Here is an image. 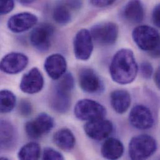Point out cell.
Returning a JSON list of instances; mask_svg holds the SVG:
<instances>
[{"label": "cell", "instance_id": "cell-1", "mask_svg": "<svg viewBox=\"0 0 160 160\" xmlns=\"http://www.w3.org/2000/svg\"><path fill=\"white\" fill-rule=\"evenodd\" d=\"M138 68L133 52L130 49H122L114 55L110 66V74L113 80L126 85L133 82Z\"/></svg>", "mask_w": 160, "mask_h": 160}, {"label": "cell", "instance_id": "cell-2", "mask_svg": "<svg viewBox=\"0 0 160 160\" xmlns=\"http://www.w3.org/2000/svg\"><path fill=\"white\" fill-rule=\"evenodd\" d=\"M157 150L155 139L148 135L133 137L128 146L129 156L132 160H145L152 156Z\"/></svg>", "mask_w": 160, "mask_h": 160}, {"label": "cell", "instance_id": "cell-3", "mask_svg": "<svg viewBox=\"0 0 160 160\" xmlns=\"http://www.w3.org/2000/svg\"><path fill=\"white\" fill-rule=\"evenodd\" d=\"M132 38L142 51L151 52L160 48L159 32L152 26L142 25L136 27L132 32Z\"/></svg>", "mask_w": 160, "mask_h": 160}, {"label": "cell", "instance_id": "cell-4", "mask_svg": "<svg viewBox=\"0 0 160 160\" xmlns=\"http://www.w3.org/2000/svg\"><path fill=\"white\" fill-rule=\"evenodd\" d=\"M106 113V109L102 105L90 99L80 100L74 107L76 117L82 121L104 118Z\"/></svg>", "mask_w": 160, "mask_h": 160}, {"label": "cell", "instance_id": "cell-5", "mask_svg": "<svg viewBox=\"0 0 160 160\" xmlns=\"http://www.w3.org/2000/svg\"><path fill=\"white\" fill-rule=\"evenodd\" d=\"M93 41L102 46L113 44L118 36V26L112 22H100L94 25L90 31Z\"/></svg>", "mask_w": 160, "mask_h": 160}, {"label": "cell", "instance_id": "cell-6", "mask_svg": "<svg viewBox=\"0 0 160 160\" xmlns=\"http://www.w3.org/2000/svg\"><path fill=\"white\" fill-rule=\"evenodd\" d=\"M54 125L53 118L46 113H42L33 120L26 123L25 130L29 138L37 139L48 133Z\"/></svg>", "mask_w": 160, "mask_h": 160}, {"label": "cell", "instance_id": "cell-7", "mask_svg": "<svg viewBox=\"0 0 160 160\" xmlns=\"http://www.w3.org/2000/svg\"><path fill=\"white\" fill-rule=\"evenodd\" d=\"M54 32V27L47 23L36 27L30 34L31 44L40 51H47L51 46Z\"/></svg>", "mask_w": 160, "mask_h": 160}, {"label": "cell", "instance_id": "cell-8", "mask_svg": "<svg viewBox=\"0 0 160 160\" xmlns=\"http://www.w3.org/2000/svg\"><path fill=\"white\" fill-rule=\"evenodd\" d=\"M93 49V42L89 31L82 29L76 34L74 40V52L80 61H87Z\"/></svg>", "mask_w": 160, "mask_h": 160}, {"label": "cell", "instance_id": "cell-9", "mask_svg": "<svg viewBox=\"0 0 160 160\" xmlns=\"http://www.w3.org/2000/svg\"><path fill=\"white\" fill-rule=\"evenodd\" d=\"M83 128L88 137L97 141L108 138L113 128L112 123L104 118L88 121Z\"/></svg>", "mask_w": 160, "mask_h": 160}, {"label": "cell", "instance_id": "cell-10", "mask_svg": "<svg viewBox=\"0 0 160 160\" xmlns=\"http://www.w3.org/2000/svg\"><path fill=\"white\" fill-rule=\"evenodd\" d=\"M128 120L132 126L139 130L149 129L154 123L153 117L150 110L143 105H137L132 109Z\"/></svg>", "mask_w": 160, "mask_h": 160}, {"label": "cell", "instance_id": "cell-11", "mask_svg": "<svg viewBox=\"0 0 160 160\" xmlns=\"http://www.w3.org/2000/svg\"><path fill=\"white\" fill-rule=\"evenodd\" d=\"M28 58L19 52H11L2 58L0 61V71L9 74H15L22 71L28 66Z\"/></svg>", "mask_w": 160, "mask_h": 160}, {"label": "cell", "instance_id": "cell-12", "mask_svg": "<svg viewBox=\"0 0 160 160\" xmlns=\"http://www.w3.org/2000/svg\"><path fill=\"white\" fill-rule=\"evenodd\" d=\"M44 82L41 71L37 68H34L22 76L19 87L24 93L34 94L42 90Z\"/></svg>", "mask_w": 160, "mask_h": 160}, {"label": "cell", "instance_id": "cell-13", "mask_svg": "<svg viewBox=\"0 0 160 160\" xmlns=\"http://www.w3.org/2000/svg\"><path fill=\"white\" fill-rule=\"evenodd\" d=\"M37 16L28 12L18 13L12 16L8 21L9 29L16 33L26 31L35 26L38 22Z\"/></svg>", "mask_w": 160, "mask_h": 160}, {"label": "cell", "instance_id": "cell-14", "mask_svg": "<svg viewBox=\"0 0 160 160\" xmlns=\"http://www.w3.org/2000/svg\"><path fill=\"white\" fill-rule=\"evenodd\" d=\"M67 66L65 58L59 54L49 56L44 62V69L48 75L54 80H58L65 74Z\"/></svg>", "mask_w": 160, "mask_h": 160}, {"label": "cell", "instance_id": "cell-15", "mask_svg": "<svg viewBox=\"0 0 160 160\" xmlns=\"http://www.w3.org/2000/svg\"><path fill=\"white\" fill-rule=\"evenodd\" d=\"M79 82L81 88L88 93H96L100 90L102 83L94 71L85 68L79 74Z\"/></svg>", "mask_w": 160, "mask_h": 160}, {"label": "cell", "instance_id": "cell-16", "mask_svg": "<svg viewBox=\"0 0 160 160\" xmlns=\"http://www.w3.org/2000/svg\"><path fill=\"white\" fill-rule=\"evenodd\" d=\"M131 96L125 90L118 89L110 94V103L113 110L118 113L123 114L129 108L131 104Z\"/></svg>", "mask_w": 160, "mask_h": 160}, {"label": "cell", "instance_id": "cell-17", "mask_svg": "<svg viewBox=\"0 0 160 160\" xmlns=\"http://www.w3.org/2000/svg\"><path fill=\"white\" fill-rule=\"evenodd\" d=\"M123 15L125 19L131 23L141 22L145 16V10L141 1H129L123 9Z\"/></svg>", "mask_w": 160, "mask_h": 160}, {"label": "cell", "instance_id": "cell-18", "mask_svg": "<svg viewBox=\"0 0 160 160\" xmlns=\"http://www.w3.org/2000/svg\"><path fill=\"white\" fill-rule=\"evenodd\" d=\"M123 143L118 139L109 138L105 141L101 148L102 157L107 160H117L123 154Z\"/></svg>", "mask_w": 160, "mask_h": 160}, {"label": "cell", "instance_id": "cell-19", "mask_svg": "<svg viewBox=\"0 0 160 160\" xmlns=\"http://www.w3.org/2000/svg\"><path fill=\"white\" fill-rule=\"evenodd\" d=\"M53 140L59 148L66 152L72 150L76 143L73 133L68 128H62L56 132L54 135Z\"/></svg>", "mask_w": 160, "mask_h": 160}, {"label": "cell", "instance_id": "cell-20", "mask_svg": "<svg viewBox=\"0 0 160 160\" xmlns=\"http://www.w3.org/2000/svg\"><path fill=\"white\" fill-rule=\"evenodd\" d=\"M71 92L56 88L51 100L53 109L59 113L66 112L71 107Z\"/></svg>", "mask_w": 160, "mask_h": 160}, {"label": "cell", "instance_id": "cell-21", "mask_svg": "<svg viewBox=\"0 0 160 160\" xmlns=\"http://www.w3.org/2000/svg\"><path fill=\"white\" fill-rule=\"evenodd\" d=\"M41 155V147L37 143L30 142L24 145L18 152L20 160H38Z\"/></svg>", "mask_w": 160, "mask_h": 160}, {"label": "cell", "instance_id": "cell-22", "mask_svg": "<svg viewBox=\"0 0 160 160\" xmlns=\"http://www.w3.org/2000/svg\"><path fill=\"white\" fill-rule=\"evenodd\" d=\"M52 17L54 20L58 24L65 25L69 23L72 18L70 8L64 4H60L55 6Z\"/></svg>", "mask_w": 160, "mask_h": 160}, {"label": "cell", "instance_id": "cell-23", "mask_svg": "<svg viewBox=\"0 0 160 160\" xmlns=\"http://www.w3.org/2000/svg\"><path fill=\"white\" fill-rule=\"evenodd\" d=\"M16 105V96L9 90L0 91V113H8Z\"/></svg>", "mask_w": 160, "mask_h": 160}, {"label": "cell", "instance_id": "cell-24", "mask_svg": "<svg viewBox=\"0 0 160 160\" xmlns=\"http://www.w3.org/2000/svg\"><path fill=\"white\" fill-rule=\"evenodd\" d=\"M14 137V130L11 124L2 121L0 122V143L8 145L11 143Z\"/></svg>", "mask_w": 160, "mask_h": 160}, {"label": "cell", "instance_id": "cell-25", "mask_svg": "<svg viewBox=\"0 0 160 160\" xmlns=\"http://www.w3.org/2000/svg\"><path fill=\"white\" fill-rule=\"evenodd\" d=\"M43 160H62L64 157L61 153L51 148H46L43 151Z\"/></svg>", "mask_w": 160, "mask_h": 160}, {"label": "cell", "instance_id": "cell-26", "mask_svg": "<svg viewBox=\"0 0 160 160\" xmlns=\"http://www.w3.org/2000/svg\"><path fill=\"white\" fill-rule=\"evenodd\" d=\"M14 7L13 0H0V15L10 12Z\"/></svg>", "mask_w": 160, "mask_h": 160}, {"label": "cell", "instance_id": "cell-27", "mask_svg": "<svg viewBox=\"0 0 160 160\" xmlns=\"http://www.w3.org/2000/svg\"><path fill=\"white\" fill-rule=\"evenodd\" d=\"M140 72L142 76L145 79H150L153 72V69L150 63L144 62L141 64L140 68Z\"/></svg>", "mask_w": 160, "mask_h": 160}, {"label": "cell", "instance_id": "cell-28", "mask_svg": "<svg viewBox=\"0 0 160 160\" xmlns=\"http://www.w3.org/2000/svg\"><path fill=\"white\" fill-rule=\"evenodd\" d=\"M19 110L22 115L28 116L32 112L31 105L27 100H22L19 106Z\"/></svg>", "mask_w": 160, "mask_h": 160}, {"label": "cell", "instance_id": "cell-29", "mask_svg": "<svg viewBox=\"0 0 160 160\" xmlns=\"http://www.w3.org/2000/svg\"><path fill=\"white\" fill-rule=\"evenodd\" d=\"M116 0H90L92 4L97 8H103L112 4Z\"/></svg>", "mask_w": 160, "mask_h": 160}, {"label": "cell", "instance_id": "cell-30", "mask_svg": "<svg viewBox=\"0 0 160 160\" xmlns=\"http://www.w3.org/2000/svg\"><path fill=\"white\" fill-rule=\"evenodd\" d=\"M160 5H157L153 11L152 20L153 24L158 28H159L160 26Z\"/></svg>", "mask_w": 160, "mask_h": 160}, {"label": "cell", "instance_id": "cell-31", "mask_svg": "<svg viewBox=\"0 0 160 160\" xmlns=\"http://www.w3.org/2000/svg\"><path fill=\"white\" fill-rule=\"evenodd\" d=\"M154 79L157 86L158 88H160V68H158L156 71V72L155 73Z\"/></svg>", "mask_w": 160, "mask_h": 160}, {"label": "cell", "instance_id": "cell-32", "mask_svg": "<svg viewBox=\"0 0 160 160\" xmlns=\"http://www.w3.org/2000/svg\"><path fill=\"white\" fill-rule=\"evenodd\" d=\"M18 1L22 4H30L36 0H18Z\"/></svg>", "mask_w": 160, "mask_h": 160}]
</instances>
